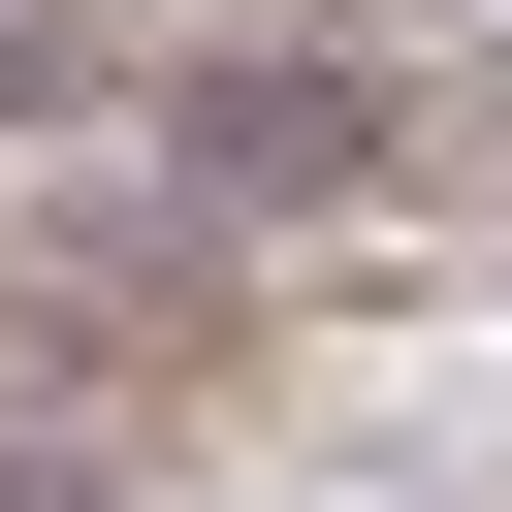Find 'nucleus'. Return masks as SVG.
<instances>
[{"instance_id":"obj_4","label":"nucleus","mask_w":512,"mask_h":512,"mask_svg":"<svg viewBox=\"0 0 512 512\" xmlns=\"http://www.w3.org/2000/svg\"><path fill=\"white\" fill-rule=\"evenodd\" d=\"M448 160H480V224H512V64H480V96H448Z\"/></svg>"},{"instance_id":"obj_1","label":"nucleus","mask_w":512,"mask_h":512,"mask_svg":"<svg viewBox=\"0 0 512 512\" xmlns=\"http://www.w3.org/2000/svg\"><path fill=\"white\" fill-rule=\"evenodd\" d=\"M128 160H160V192L256 256V224H384V192H448V96H416L384 32H192Z\"/></svg>"},{"instance_id":"obj_5","label":"nucleus","mask_w":512,"mask_h":512,"mask_svg":"<svg viewBox=\"0 0 512 512\" xmlns=\"http://www.w3.org/2000/svg\"><path fill=\"white\" fill-rule=\"evenodd\" d=\"M192 32H352V0H192Z\"/></svg>"},{"instance_id":"obj_3","label":"nucleus","mask_w":512,"mask_h":512,"mask_svg":"<svg viewBox=\"0 0 512 512\" xmlns=\"http://www.w3.org/2000/svg\"><path fill=\"white\" fill-rule=\"evenodd\" d=\"M0 512H128V448H0Z\"/></svg>"},{"instance_id":"obj_2","label":"nucleus","mask_w":512,"mask_h":512,"mask_svg":"<svg viewBox=\"0 0 512 512\" xmlns=\"http://www.w3.org/2000/svg\"><path fill=\"white\" fill-rule=\"evenodd\" d=\"M160 64L192 32H128V0H0V128H160Z\"/></svg>"}]
</instances>
